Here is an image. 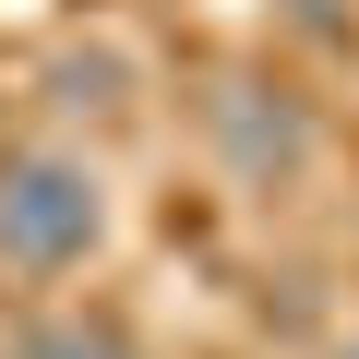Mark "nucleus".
Segmentation results:
<instances>
[{
    "mask_svg": "<svg viewBox=\"0 0 359 359\" xmlns=\"http://www.w3.org/2000/svg\"><path fill=\"white\" fill-rule=\"evenodd\" d=\"M108 204H96V168L84 156H13L0 168V264L13 276H72L96 252Z\"/></svg>",
    "mask_w": 359,
    "mask_h": 359,
    "instance_id": "nucleus-1",
    "label": "nucleus"
},
{
    "mask_svg": "<svg viewBox=\"0 0 359 359\" xmlns=\"http://www.w3.org/2000/svg\"><path fill=\"white\" fill-rule=\"evenodd\" d=\"M25 359H132V335H120V323H48Z\"/></svg>",
    "mask_w": 359,
    "mask_h": 359,
    "instance_id": "nucleus-2",
    "label": "nucleus"
},
{
    "mask_svg": "<svg viewBox=\"0 0 359 359\" xmlns=\"http://www.w3.org/2000/svg\"><path fill=\"white\" fill-rule=\"evenodd\" d=\"M347 359H359V347H347Z\"/></svg>",
    "mask_w": 359,
    "mask_h": 359,
    "instance_id": "nucleus-3",
    "label": "nucleus"
}]
</instances>
